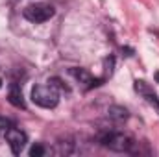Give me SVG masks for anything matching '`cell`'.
<instances>
[{
  "instance_id": "cell-1",
  "label": "cell",
  "mask_w": 159,
  "mask_h": 157,
  "mask_svg": "<svg viewBox=\"0 0 159 157\" xmlns=\"http://www.w3.org/2000/svg\"><path fill=\"white\" fill-rule=\"evenodd\" d=\"M32 102L39 107L52 109L59 102V89L52 81H48L46 85H35L32 89Z\"/></svg>"
},
{
  "instance_id": "cell-2",
  "label": "cell",
  "mask_w": 159,
  "mask_h": 157,
  "mask_svg": "<svg viewBox=\"0 0 159 157\" xmlns=\"http://www.w3.org/2000/svg\"><path fill=\"white\" fill-rule=\"evenodd\" d=\"M100 142H102V146H106L113 152H126V154L133 152V148L137 144L131 137H128L124 133H115V131H109V133L102 135Z\"/></svg>"
},
{
  "instance_id": "cell-3",
  "label": "cell",
  "mask_w": 159,
  "mask_h": 157,
  "mask_svg": "<svg viewBox=\"0 0 159 157\" xmlns=\"http://www.w3.org/2000/svg\"><path fill=\"white\" fill-rule=\"evenodd\" d=\"M56 13L54 6L52 4H46V2H39V4H32L24 9V17L30 20V22H46L48 19H52Z\"/></svg>"
},
{
  "instance_id": "cell-4",
  "label": "cell",
  "mask_w": 159,
  "mask_h": 157,
  "mask_svg": "<svg viewBox=\"0 0 159 157\" xmlns=\"http://www.w3.org/2000/svg\"><path fill=\"white\" fill-rule=\"evenodd\" d=\"M6 141H7L11 152H13L15 155H19V154L24 150V146H26V142H28V137H26L24 131H20V129L9 126V128L6 129Z\"/></svg>"
},
{
  "instance_id": "cell-5",
  "label": "cell",
  "mask_w": 159,
  "mask_h": 157,
  "mask_svg": "<svg viewBox=\"0 0 159 157\" xmlns=\"http://www.w3.org/2000/svg\"><path fill=\"white\" fill-rule=\"evenodd\" d=\"M135 91L137 92H141L143 96H144V100L148 102V104H152L156 109L159 111V98H157V94L144 83V81H135Z\"/></svg>"
},
{
  "instance_id": "cell-6",
  "label": "cell",
  "mask_w": 159,
  "mask_h": 157,
  "mask_svg": "<svg viewBox=\"0 0 159 157\" xmlns=\"http://www.w3.org/2000/svg\"><path fill=\"white\" fill-rule=\"evenodd\" d=\"M70 74L78 79L80 83H83L85 89H93V87L100 85V79H94L87 70H83V69H70Z\"/></svg>"
},
{
  "instance_id": "cell-7",
  "label": "cell",
  "mask_w": 159,
  "mask_h": 157,
  "mask_svg": "<svg viewBox=\"0 0 159 157\" xmlns=\"http://www.w3.org/2000/svg\"><path fill=\"white\" fill-rule=\"evenodd\" d=\"M9 102L15 105V107H24V98H22V91L17 83H11L9 87Z\"/></svg>"
},
{
  "instance_id": "cell-8",
  "label": "cell",
  "mask_w": 159,
  "mask_h": 157,
  "mask_svg": "<svg viewBox=\"0 0 159 157\" xmlns=\"http://www.w3.org/2000/svg\"><path fill=\"white\" fill-rule=\"evenodd\" d=\"M107 115L109 118H113L115 122H124V120H128V109L126 107H122V105H111L109 107V111H107Z\"/></svg>"
},
{
  "instance_id": "cell-9",
  "label": "cell",
  "mask_w": 159,
  "mask_h": 157,
  "mask_svg": "<svg viewBox=\"0 0 159 157\" xmlns=\"http://www.w3.org/2000/svg\"><path fill=\"white\" fill-rule=\"evenodd\" d=\"M44 154V148L41 146V144H35V146H32V150H30V155L32 157H39Z\"/></svg>"
},
{
  "instance_id": "cell-10",
  "label": "cell",
  "mask_w": 159,
  "mask_h": 157,
  "mask_svg": "<svg viewBox=\"0 0 159 157\" xmlns=\"http://www.w3.org/2000/svg\"><path fill=\"white\" fill-rule=\"evenodd\" d=\"M113 65H115V57L111 56V57H107V59H106V72H107L109 76L113 74Z\"/></svg>"
},
{
  "instance_id": "cell-11",
  "label": "cell",
  "mask_w": 159,
  "mask_h": 157,
  "mask_svg": "<svg viewBox=\"0 0 159 157\" xmlns=\"http://www.w3.org/2000/svg\"><path fill=\"white\" fill-rule=\"evenodd\" d=\"M0 87H2V79H0Z\"/></svg>"
}]
</instances>
